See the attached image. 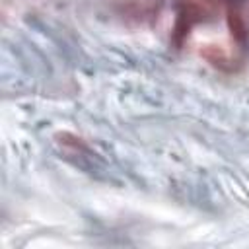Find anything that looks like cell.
Returning a JSON list of instances; mask_svg holds the SVG:
<instances>
[{
    "label": "cell",
    "mask_w": 249,
    "mask_h": 249,
    "mask_svg": "<svg viewBox=\"0 0 249 249\" xmlns=\"http://www.w3.org/2000/svg\"><path fill=\"white\" fill-rule=\"evenodd\" d=\"M167 0H124L121 16L134 25H154Z\"/></svg>",
    "instance_id": "obj_1"
},
{
    "label": "cell",
    "mask_w": 249,
    "mask_h": 249,
    "mask_svg": "<svg viewBox=\"0 0 249 249\" xmlns=\"http://www.w3.org/2000/svg\"><path fill=\"white\" fill-rule=\"evenodd\" d=\"M54 142H56V146L60 148V152L66 156V158H76V161L80 160V163H82V160H91L95 154L91 152V148L80 138V136H76V134H72V132H56L54 134Z\"/></svg>",
    "instance_id": "obj_2"
},
{
    "label": "cell",
    "mask_w": 249,
    "mask_h": 249,
    "mask_svg": "<svg viewBox=\"0 0 249 249\" xmlns=\"http://www.w3.org/2000/svg\"><path fill=\"white\" fill-rule=\"evenodd\" d=\"M226 23H228V31H230L231 41L239 49H245L249 43V27H247V21L241 14V6H233V4L226 6Z\"/></svg>",
    "instance_id": "obj_3"
},
{
    "label": "cell",
    "mask_w": 249,
    "mask_h": 249,
    "mask_svg": "<svg viewBox=\"0 0 249 249\" xmlns=\"http://www.w3.org/2000/svg\"><path fill=\"white\" fill-rule=\"evenodd\" d=\"M198 54L200 58H204L212 68L220 70V72H233L235 70V58L220 45H214V43H208V45H202L198 49Z\"/></svg>",
    "instance_id": "obj_4"
},
{
    "label": "cell",
    "mask_w": 249,
    "mask_h": 249,
    "mask_svg": "<svg viewBox=\"0 0 249 249\" xmlns=\"http://www.w3.org/2000/svg\"><path fill=\"white\" fill-rule=\"evenodd\" d=\"M222 4H226V6H230V4H233V6H241V0H222Z\"/></svg>",
    "instance_id": "obj_5"
}]
</instances>
